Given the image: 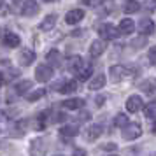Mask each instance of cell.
<instances>
[{"mask_svg": "<svg viewBox=\"0 0 156 156\" xmlns=\"http://www.w3.org/2000/svg\"><path fill=\"white\" fill-rule=\"evenodd\" d=\"M83 65H84V63H83V58H81V56H72L70 60H69V70L77 74V72L83 69Z\"/></svg>", "mask_w": 156, "mask_h": 156, "instance_id": "ac0fdd59", "label": "cell"}, {"mask_svg": "<svg viewBox=\"0 0 156 156\" xmlns=\"http://www.w3.org/2000/svg\"><path fill=\"white\" fill-rule=\"evenodd\" d=\"M142 90L147 93L149 97H156V84L154 83H146V84H142Z\"/></svg>", "mask_w": 156, "mask_h": 156, "instance_id": "484cf974", "label": "cell"}, {"mask_svg": "<svg viewBox=\"0 0 156 156\" xmlns=\"http://www.w3.org/2000/svg\"><path fill=\"white\" fill-rule=\"evenodd\" d=\"M104 102H105V97H97V100H95V104H97V105H104Z\"/></svg>", "mask_w": 156, "mask_h": 156, "instance_id": "d6a6232c", "label": "cell"}, {"mask_svg": "<svg viewBox=\"0 0 156 156\" xmlns=\"http://www.w3.org/2000/svg\"><path fill=\"white\" fill-rule=\"evenodd\" d=\"M30 88H32V81H21V83H18L14 86V91L18 95H27V91H28Z\"/></svg>", "mask_w": 156, "mask_h": 156, "instance_id": "44dd1931", "label": "cell"}, {"mask_svg": "<svg viewBox=\"0 0 156 156\" xmlns=\"http://www.w3.org/2000/svg\"><path fill=\"white\" fill-rule=\"evenodd\" d=\"M44 2H48V4H51V2H58V0H44Z\"/></svg>", "mask_w": 156, "mask_h": 156, "instance_id": "8d00e7d4", "label": "cell"}, {"mask_svg": "<svg viewBox=\"0 0 156 156\" xmlns=\"http://www.w3.org/2000/svg\"><path fill=\"white\" fill-rule=\"evenodd\" d=\"M128 74H130L128 69H125L123 65H114V67H111V70H109V76H111V81H112V83H119V81H123Z\"/></svg>", "mask_w": 156, "mask_h": 156, "instance_id": "277c9868", "label": "cell"}, {"mask_svg": "<svg viewBox=\"0 0 156 156\" xmlns=\"http://www.w3.org/2000/svg\"><path fill=\"white\" fill-rule=\"evenodd\" d=\"M119 32L121 34H125V35H128V34H133L135 30V23L133 20H130V18H125V20H121L119 21Z\"/></svg>", "mask_w": 156, "mask_h": 156, "instance_id": "9a60e30c", "label": "cell"}, {"mask_svg": "<svg viewBox=\"0 0 156 156\" xmlns=\"http://www.w3.org/2000/svg\"><path fill=\"white\" fill-rule=\"evenodd\" d=\"M142 109V98L139 95H132L126 100V111L128 112H139Z\"/></svg>", "mask_w": 156, "mask_h": 156, "instance_id": "ba28073f", "label": "cell"}, {"mask_svg": "<svg viewBox=\"0 0 156 156\" xmlns=\"http://www.w3.org/2000/svg\"><path fill=\"white\" fill-rule=\"evenodd\" d=\"M34 60H35V53H34L32 49H23L21 53H20V63H21L23 67L32 65Z\"/></svg>", "mask_w": 156, "mask_h": 156, "instance_id": "7c38bea8", "label": "cell"}, {"mask_svg": "<svg viewBox=\"0 0 156 156\" xmlns=\"http://www.w3.org/2000/svg\"><path fill=\"white\" fill-rule=\"evenodd\" d=\"M91 74H93L91 67H84V69H81V70L77 72V79H79V81H86V79H90Z\"/></svg>", "mask_w": 156, "mask_h": 156, "instance_id": "cb8c5ba5", "label": "cell"}, {"mask_svg": "<svg viewBox=\"0 0 156 156\" xmlns=\"http://www.w3.org/2000/svg\"><path fill=\"white\" fill-rule=\"evenodd\" d=\"M104 86H105V76H104V74H97V76L90 81L88 88H90L91 91H97V90H102Z\"/></svg>", "mask_w": 156, "mask_h": 156, "instance_id": "4fadbf2b", "label": "cell"}, {"mask_svg": "<svg viewBox=\"0 0 156 156\" xmlns=\"http://www.w3.org/2000/svg\"><path fill=\"white\" fill-rule=\"evenodd\" d=\"M84 5H90V7H97V5H102L104 0H81Z\"/></svg>", "mask_w": 156, "mask_h": 156, "instance_id": "83f0119b", "label": "cell"}, {"mask_svg": "<svg viewBox=\"0 0 156 156\" xmlns=\"http://www.w3.org/2000/svg\"><path fill=\"white\" fill-rule=\"evenodd\" d=\"M83 18H84V11L83 9H72V11L67 12L65 21H67V25H77Z\"/></svg>", "mask_w": 156, "mask_h": 156, "instance_id": "8992f818", "label": "cell"}, {"mask_svg": "<svg viewBox=\"0 0 156 156\" xmlns=\"http://www.w3.org/2000/svg\"><path fill=\"white\" fill-rule=\"evenodd\" d=\"M98 34H100V37H102L104 41H114V39H118V37L121 35L119 28H116V27L109 25V23L98 27Z\"/></svg>", "mask_w": 156, "mask_h": 156, "instance_id": "6da1fadb", "label": "cell"}, {"mask_svg": "<svg viewBox=\"0 0 156 156\" xmlns=\"http://www.w3.org/2000/svg\"><path fill=\"white\" fill-rule=\"evenodd\" d=\"M56 14H48L46 18H44L42 21H41V25H39V28L42 30V32H49V30L55 28V25H56Z\"/></svg>", "mask_w": 156, "mask_h": 156, "instance_id": "8fae6325", "label": "cell"}, {"mask_svg": "<svg viewBox=\"0 0 156 156\" xmlns=\"http://www.w3.org/2000/svg\"><path fill=\"white\" fill-rule=\"evenodd\" d=\"M21 12H23V16H35L39 12L37 0H25V4H23V7H21Z\"/></svg>", "mask_w": 156, "mask_h": 156, "instance_id": "52a82bcc", "label": "cell"}, {"mask_svg": "<svg viewBox=\"0 0 156 156\" xmlns=\"http://www.w3.org/2000/svg\"><path fill=\"white\" fill-rule=\"evenodd\" d=\"M44 95H46V90H35L34 93H30L27 98H28V102H35V100L42 98Z\"/></svg>", "mask_w": 156, "mask_h": 156, "instance_id": "4316f807", "label": "cell"}, {"mask_svg": "<svg viewBox=\"0 0 156 156\" xmlns=\"http://www.w3.org/2000/svg\"><path fill=\"white\" fill-rule=\"evenodd\" d=\"M107 49V42L104 41V39H100V41H95V42H91V46H90V55H91L93 58L95 56H100L104 51Z\"/></svg>", "mask_w": 156, "mask_h": 156, "instance_id": "30bf717a", "label": "cell"}, {"mask_svg": "<svg viewBox=\"0 0 156 156\" xmlns=\"http://www.w3.org/2000/svg\"><path fill=\"white\" fill-rule=\"evenodd\" d=\"M139 32H140L142 35H151V34H154V21L153 20H140L139 21Z\"/></svg>", "mask_w": 156, "mask_h": 156, "instance_id": "9c48e42d", "label": "cell"}, {"mask_svg": "<svg viewBox=\"0 0 156 156\" xmlns=\"http://www.w3.org/2000/svg\"><path fill=\"white\" fill-rule=\"evenodd\" d=\"M102 147L107 149V151H116V144H112V142H111V144H104Z\"/></svg>", "mask_w": 156, "mask_h": 156, "instance_id": "4dcf8cb0", "label": "cell"}, {"mask_svg": "<svg viewBox=\"0 0 156 156\" xmlns=\"http://www.w3.org/2000/svg\"><path fill=\"white\" fill-rule=\"evenodd\" d=\"M2 42H4L5 48H18L21 44V39H20V35H16L12 32H5L2 35Z\"/></svg>", "mask_w": 156, "mask_h": 156, "instance_id": "5b68a950", "label": "cell"}, {"mask_svg": "<svg viewBox=\"0 0 156 156\" xmlns=\"http://www.w3.org/2000/svg\"><path fill=\"white\" fill-rule=\"evenodd\" d=\"M4 83H5V77H4V74H2V72H0V88H2V86H4Z\"/></svg>", "mask_w": 156, "mask_h": 156, "instance_id": "e575fe53", "label": "cell"}, {"mask_svg": "<svg viewBox=\"0 0 156 156\" xmlns=\"http://www.w3.org/2000/svg\"><path fill=\"white\" fill-rule=\"evenodd\" d=\"M55 156H63V154H55Z\"/></svg>", "mask_w": 156, "mask_h": 156, "instance_id": "74e56055", "label": "cell"}, {"mask_svg": "<svg viewBox=\"0 0 156 156\" xmlns=\"http://www.w3.org/2000/svg\"><path fill=\"white\" fill-rule=\"evenodd\" d=\"M102 133H104V128H102V125H91V126L86 130V139L93 142V140H97Z\"/></svg>", "mask_w": 156, "mask_h": 156, "instance_id": "5bb4252c", "label": "cell"}, {"mask_svg": "<svg viewBox=\"0 0 156 156\" xmlns=\"http://www.w3.org/2000/svg\"><path fill=\"white\" fill-rule=\"evenodd\" d=\"M60 133H62V137H76L79 133V128L76 125H65L60 128Z\"/></svg>", "mask_w": 156, "mask_h": 156, "instance_id": "d6986e66", "label": "cell"}, {"mask_svg": "<svg viewBox=\"0 0 156 156\" xmlns=\"http://www.w3.org/2000/svg\"><path fill=\"white\" fill-rule=\"evenodd\" d=\"M126 125H128V118L125 114H118V116L114 118V126L123 128V126H126Z\"/></svg>", "mask_w": 156, "mask_h": 156, "instance_id": "d4e9b609", "label": "cell"}, {"mask_svg": "<svg viewBox=\"0 0 156 156\" xmlns=\"http://www.w3.org/2000/svg\"><path fill=\"white\" fill-rule=\"evenodd\" d=\"M76 90H77V81H67V83H63L60 86L58 91L63 93V95H69V93H74Z\"/></svg>", "mask_w": 156, "mask_h": 156, "instance_id": "ffe728a7", "label": "cell"}, {"mask_svg": "<svg viewBox=\"0 0 156 156\" xmlns=\"http://www.w3.org/2000/svg\"><path fill=\"white\" fill-rule=\"evenodd\" d=\"M46 58H48V62H49L51 67H60V63H62V55L56 49H51Z\"/></svg>", "mask_w": 156, "mask_h": 156, "instance_id": "e0dca14e", "label": "cell"}, {"mask_svg": "<svg viewBox=\"0 0 156 156\" xmlns=\"http://www.w3.org/2000/svg\"><path fill=\"white\" fill-rule=\"evenodd\" d=\"M139 9H140V4L137 0H126V4H125V12L126 14H133Z\"/></svg>", "mask_w": 156, "mask_h": 156, "instance_id": "7402d4cb", "label": "cell"}, {"mask_svg": "<svg viewBox=\"0 0 156 156\" xmlns=\"http://www.w3.org/2000/svg\"><path fill=\"white\" fill-rule=\"evenodd\" d=\"M72 156H86V151H84V149H76Z\"/></svg>", "mask_w": 156, "mask_h": 156, "instance_id": "1f68e13d", "label": "cell"}, {"mask_svg": "<svg viewBox=\"0 0 156 156\" xmlns=\"http://www.w3.org/2000/svg\"><path fill=\"white\" fill-rule=\"evenodd\" d=\"M142 133V128L139 123H128L126 126H123V139L125 140H135Z\"/></svg>", "mask_w": 156, "mask_h": 156, "instance_id": "7a4b0ae2", "label": "cell"}, {"mask_svg": "<svg viewBox=\"0 0 156 156\" xmlns=\"http://www.w3.org/2000/svg\"><path fill=\"white\" fill-rule=\"evenodd\" d=\"M144 114L149 119H156V102H151V104L144 107Z\"/></svg>", "mask_w": 156, "mask_h": 156, "instance_id": "603a6c76", "label": "cell"}, {"mask_svg": "<svg viewBox=\"0 0 156 156\" xmlns=\"http://www.w3.org/2000/svg\"><path fill=\"white\" fill-rule=\"evenodd\" d=\"M53 77V67L51 65H39L35 70V79L39 83H48Z\"/></svg>", "mask_w": 156, "mask_h": 156, "instance_id": "3957f363", "label": "cell"}, {"mask_svg": "<svg viewBox=\"0 0 156 156\" xmlns=\"http://www.w3.org/2000/svg\"><path fill=\"white\" fill-rule=\"evenodd\" d=\"M84 105V100L83 98H69L62 102V107L63 109H69V111H76V109H81Z\"/></svg>", "mask_w": 156, "mask_h": 156, "instance_id": "2e32d148", "label": "cell"}, {"mask_svg": "<svg viewBox=\"0 0 156 156\" xmlns=\"http://www.w3.org/2000/svg\"><path fill=\"white\" fill-rule=\"evenodd\" d=\"M151 132H153V133H156V123L153 125V128H151Z\"/></svg>", "mask_w": 156, "mask_h": 156, "instance_id": "d590c367", "label": "cell"}, {"mask_svg": "<svg viewBox=\"0 0 156 156\" xmlns=\"http://www.w3.org/2000/svg\"><path fill=\"white\" fill-rule=\"evenodd\" d=\"M149 62L153 65H156V46H153V48L149 49Z\"/></svg>", "mask_w": 156, "mask_h": 156, "instance_id": "f546056e", "label": "cell"}, {"mask_svg": "<svg viewBox=\"0 0 156 156\" xmlns=\"http://www.w3.org/2000/svg\"><path fill=\"white\" fill-rule=\"evenodd\" d=\"M132 46H133V48H144V46H146V39H144V37L135 39V41H132Z\"/></svg>", "mask_w": 156, "mask_h": 156, "instance_id": "f1b7e54d", "label": "cell"}, {"mask_svg": "<svg viewBox=\"0 0 156 156\" xmlns=\"http://www.w3.org/2000/svg\"><path fill=\"white\" fill-rule=\"evenodd\" d=\"M79 119H81V121H88V119H90V114H88V112L81 114V116H79Z\"/></svg>", "mask_w": 156, "mask_h": 156, "instance_id": "836d02e7", "label": "cell"}]
</instances>
